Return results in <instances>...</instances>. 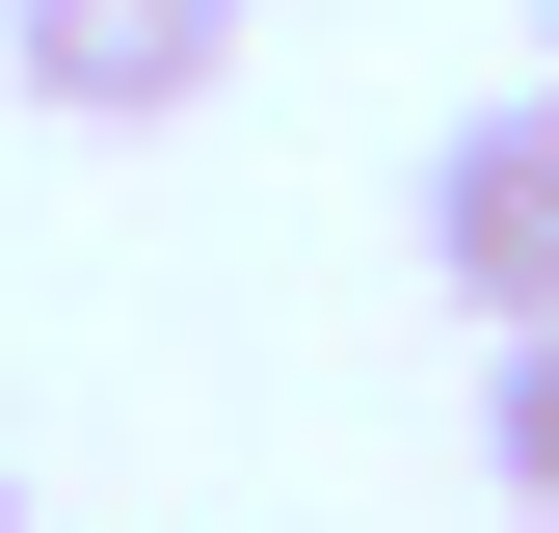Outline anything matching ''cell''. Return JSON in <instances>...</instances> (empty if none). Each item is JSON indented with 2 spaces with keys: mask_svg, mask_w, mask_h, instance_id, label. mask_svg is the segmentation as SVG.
Instances as JSON below:
<instances>
[{
  "mask_svg": "<svg viewBox=\"0 0 559 533\" xmlns=\"http://www.w3.org/2000/svg\"><path fill=\"white\" fill-rule=\"evenodd\" d=\"M427 294L507 347V320H559V81H507V107H453L427 133Z\"/></svg>",
  "mask_w": 559,
  "mask_h": 533,
  "instance_id": "cell-1",
  "label": "cell"
},
{
  "mask_svg": "<svg viewBox=\"0 0 559 533\" xmlns=\"http://www.w3.org/2000/svg\"><path fill=\"white\" fill-rule=\"evenodd\" d=\"M0 81L53 133H187L240 81V0H0Z\"/></svg>",
  "mask_w": 559,
  "mask_h": 533,
  "instance_id": "cell-2",
  "label": "cell"
},
{
  "mask_svg": "<svg viewBox=\"0 0 559 533\" xmlns=\"http://www.w3.org/2000/svg\"><path fill=\"white\" fill-rule=\"evenodd\" d=\"M479 481L559 533V320H507V347H479Z\"/></svg>",
  "mask_w": 559,
  "mask_h": 533,
  "instance_id": "cell-3",
  "label": "cell"
},
{
  "mask_svg": "<svg viewBox=\"0 0 559 533\" xmlns=\"http://www.w3.org/2000/svg\"><path fill=\"white\" fill-rule=\"evenodd\" d=\"M533 81H559V0H533Z\"/></svg>",
  "mask_w": 559,
  "mask_h": 533,
  "instance_id": "cell-4",
  "label": "cell"
},
{
  "mask_svg": "<svg viewBox=\"0 0 559 533\" xmlns=\"http://www.w3.org/2000/svg\"><path fill=\"white\" fill-rule=\"evenodd\" d=\"M0 533H27V481H0Z\"/></svg>",
  "mask_w": 559,
  "mask_h": 533,
  "instance_id": "cell-5",
  "label": "cell"
}]
</instances>
